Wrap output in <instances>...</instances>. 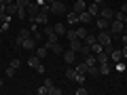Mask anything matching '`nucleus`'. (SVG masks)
<instances>
[{
  "label": "nucleus",
  "mask_w": 127,
  "mask_h": 95,
  "mask_svg": "<svg viewBox=\"0 0 127 95\" xmlns=\"http://www.w3.org/2000/svg\"><path fill=\"white\" fill-rule=\"evenodd\" d=\"M66 19H68V23H70V25H74V23H81V21H78V13H74V11L66 13Z\"/></svg>",
  "instance_id": "9b49d317"
},
{
  "label": "nucleus",
  "mask_w": 127,
  "mask_h": 95,
  "mask_svg": "<svg viewBox=\"0 0 127 95\" xmlns=\"http://www.w3.org/2000/svg\"><path fill=\"white\" fill-rule=\"evenodd\" d=\"M123 23H125V25H127V13H125V19H123Z\"/></svg>",
  "instance_id": "8fccbe9b"
},
{
  "label": "nucleus",
  "mask_w": 127,
  "mask_h": 95,
  "mask_svg": "<svg viewBox=\"0 0 127 95\" xmlns=\"http://www.w3.org/2000/svg\"><path fill=\"white\" fill-rule=\"evenodd\" d=\"M17 17H19V19H26V17H28V11H26V9H17Z\"/></svg>",
  "instance_id": "f704fd0d"
},
{
  "label": "nucleus",
  "mask_w": 127,
  "mask_h": 95,
  "mask_svg": "<svg viewBox=\"0 0 127 95\" xmlns=\"http://www.w3.org/2000/svg\"><path fill=\"white\" fill-rule=\"evenodd\" d=\"M45 2H49V4H53V2H55V0H45Z\"/></svg>",
  "instance_id": "3c124183"
},
{
  "label": "nucleus",
  "mask_w": 127,
  "mask_h": 95,
  "mask_svg": "<svg viewBox=\"0 0 127 95\" xmlns=\"http://www.w3.org/2000/svg\"><path fill=\"white\" fill-rule=\"evenodd\" d=\"M9 30V21H2V25H0V32H6Z\"/></svg>",
  "instance_id": "ea45409f"
},
{
  "label": "nucleus",
  "mask_w": 127,
  "mask_h": 95,
  "mask_svg": "<svg viewBox=\"0 0 127 95\" xmlns=\"http://www.w3.org/2000/svg\"><path fill=\"white\" fill-rule=\"evenodd\" d=\"M0 2H2V4H11V2H13V0H0Z\"/></svg>",
  "instance_id": "49530a36"
},
{
  "label": "nucleus",
  "mask_w": 127,
  "mask_h": 95,
  "mask_svg": "<svg viewBox=\"0 0 127 95\" xmlns=\"http://www.w3.org/2000/svg\"><path fill=\"white\" fill-rule=\"evenodd\" d=\"M47 47H49V51H53V53H64V49H62L59 42H53V45H47Z\"/></svg>",
  "instance_id": "4be33fe9"
},
{
  "label": "nucleus",
  "mask_w": 127,
  "mask_h": 95,
  "mask_svg": "<svg viewBox=\"0 0 127 95\" xmlns=\"http://www.w3.org/2000/svg\"><path fill=\"white\" fill-rule=\"evenodd\" d=\"M45 87H47V89H51V87H53V80H51V78H47V80H45Z\"/></svg>",
  "instance_id": "37998d69"
},
{
  "label": "nucleus",
  "mask_w": 127,
  "mask_h": 95,
  "mask_svg": "<svg viewBox=\"0 0 127 95\" xmlns=\"http://www.w3.org/2000/svg\"><path fill=\"white\" fill-rule=\"evenodd\" d=\"M76 82H81V85H83V82H85V74H76Z\"/></svg>",
  "instance_id": "79ce46f5"
},
{
  "label": "nucleus",
  "mask_w": 127,
  "mask_h": 95,
  "mask_svg": "<svg viewBox=\"0 0 127 95\" xmlns=\"http://www.w3.org/2000/svg\"><path fill=\"white\" fill-rule=\"evenodd\" d=\"M121 59H123V53H121L119 49H114L112 53H110V63H119Z\"/></svg>",
  "instance_id": "9d476101"
},
{
  "label": "nucleus",
  "mask_w": 127,
  "mask_h": 95,
  "mask_svg": "<svg viewBox=\"0 0 127 95\" xmlns=\"http://www.w3.org/2000/svg\"><path fill=\"white\" fill-rule=\"evenodd\" d=\"M93 2H97V4H104V2H106V0H93Z\"/></svg>",
  "instance_id": "de8ad7c7"
},
{
  "label": "nucleus",
  "mask_w": 127,
  "mask_h": 95,
  "mask_svg": "<svg viewBox=\"0 0 127 95\" xmlns=\"http://www.w3.org/2000/svg\"><path fill=\"white\" fill-rule=\"evenodd\" d=\"M64 61H66V63H74V61H76V51H72V49L64 51Z\"/></svg>",
  "instance_id": "39448f33"
},
{
  "label": "nucleus",
  "mask_w": 127,
  "mask_h": 95,
  "mask_svg": "<svg viewBox=\"0 0 127 95\" xmlns=\"http://www.w3.org/2000/svg\"><path fill=\"white\" fill-rule=\"evenodd\" d=\"M15 4H17L19 9H28V4H30V0H17Z\"/></svg>",
  "instance_id": "473e14b6"
},
{
  "label": "nucleus",
  "mask_w": 127,
  "mask_h": 95,
  "mask_svg": "<svg viewBox=\"0 0 127 95\" xmlns=\"http://www.w3.org/2000/svg\"><path fill=\"white\" fill-rule=\"evenodd\" d=\"M21 47H23V49H28V51H34V49H36V38H26Z\"/></svg>",
  "instance_id": "1a4fd4ad"
},
{
  "label": "nucleus",
  "mask_w": 127,
  "mask_h": 95,
  "mask_svg": "<svg viewBox=\"0 0 127 95\" xmlns=\"http://www.w3.org/2000/svg\"><path fill=\"white\" fill-rule=\"evenodd\" d=\"M110 34H112V36H117V34H123V32H125V23L123 21H117V19H114L112 23H110Z\"/></svg>",
  "instance_id": "7ed1b4c3"
},
{
  "label": "nucleus",
  "mask_w": 127,
  "mask_h": 95,
  "mask_svg": "<svg viewBox=\"0 0 127 95\" xmlns=\"http://www.w3.org/2000/svg\"><path fill=\"white\" fill-rule=\"evenodd\" d=\"M17 36L26 40V38H30V30H28V27H21V30H19V34H17Z\"/></svg>",
  "instance_id": "cd10ccee"
},
{
  "label": "nucleus",
  "mask_w": 127,
  "mask_h": 95,
  "mask_svg": "<svg viewBox=\"0 0 127 95\" xmlns=\"http://www.w3.org/2000/svg\"><path fill=\"white\" fill-rule=\"evenodd\" d=\"M121 11H123V13H127V4H123V9H121Z\"/></svg>",
  "instance_id": "09e8293b"
},
{
  "label": "nucleus",
  "mask_w": 127,
  "mask_h": 95,
  "mask_svg": "<svg viewBox=\"0 0 127 95\" xmlns=\"http://www.w3.org/2000/svg\"><path fill=\"white\" fill-rule=\"evenodd\" d=\"M91 19H93V15H91L89 11H83V13L78 15V21L81 23H87V21H91Z\"/></svg>",
  "instance_id": "4468645a"
},
{
  "label": "nucleus",
  "mask_w": 127,
  "mask_h": 95,
  "mask_svg": "<svg viewBox=\"0 0 127 95\" xmlns=\"http://www.w3.org/2000/svg\"><path fill=\"white\" fill-rule=\"evenodd\" d=\"M78 53H81V55H85V57H87V55H91V47H89V45H83Z\"/></svg>",
  "instance_id": "c756f323"
},
{
  "label": "nucleus",
  "mask_w": 127,
  "mask_h": 95,
  "mask_svg": "<svg viewBox=\"0 0 127 95\" xmlns=\"http://www.w3.org/2000/svg\"><path fill=\"white\" fill-rule=\"evenodd\" d=\"M97 6H100L97 2H93V4H87V11H89L93 17H97Z\"/></svg>",
  "instance_id": "a878e982"
},
{
  "label": "nucleus",
  "mask_w": 127,
  "mask_h": 95,
  "mask_svg": "<svg viewBox=\"0 0 127 95\" xmlns=\"http://www.w3.org/2000/svg\"><path fill=\"white\" fill-rule=\"evenodd\" d=\"M21 45H23V38H19V36H17V38H15V47H17V49H19V47H21Z\"/></svg>",
  "instance_id": "a19ab883"
},
{
  "label": "nucleus",
  "mask_w": 127,
  "mask_h": 95,
  "mask_svg": "<svg viewBox=\"0 0 127 95\" xmlns=\"http://www.w3.org/2000/svg\"><path fill=\"white\" fill-rule=\"evenodd\" d=\"M66 78H68V80H76V70L68 68V70H66Z\"/></svg>",
  "instance_id": "393cba45"
},
{
  "label": "nucleus",
  "mask_w": 127,
  "mask_h": 95,
  "mask_svg": "<svg viewBox=\"0 0 127 95\" xmlns=\"http://www.w3.org/2000/svg\"><path fill=\"white\" fill-rule=\"evenodd\" d=\"M72 11L81 15L83 11H87V2H85V0H76V2H74V6H72Z\"/></svg>",
  "instance_id": "423d86ee"
},
{
  "label": "nucleus",
  "mask_w": 127,
  "mask_h": 95,
  "mask_svg": "<svg viewBox=\"0 0 127 95\" xmlns=\"http://www.w3.org/2000/svg\"><path fill=\"white\" fill-rule=\"evenodd\" d=\"M26 11H28V17H30V21H34V19H36V15L40 13V4H38V2H30Z\"/></svg>",
  "instance_id": "f03ea898"
},
{
  "label": "nucleus",
  "mask_w": 127,
  "mask_h": 95,
  "mask_svg": "<svg viewBox=\"0 0 127 95\" xmlns=\"http://www.w3.org/2000/svg\"><path fill=\"white\" fill-rule=\"evenodd\" d=\"M47 53H49V47H38V49H36V53H34V55H38V57H40V59H45L47 57Z\"/></svg>",
  "instance_id": "f3484780"
},
{
  "label": "nucleus",
  "mask_w": 127,
  "mask_h": 95,
  "mask_svg": "<svg viewBox=\"0 0 127 95\" xmlns=\"http://www.w3.org/2000/svg\"><path fill=\"white\" fill-rule=\"evenodd\" d=\"M100 51H104V47H102V45H100V42H97V40H95L93 45H91V53H93V55H97V53H100Z\"/></svg>",
  "instance_id": "b1692460"
},
{
  "label": "nucleus",
  "mask_w": 127,
  "mask_h": 95,
  "mask_svg": "<svg viewBox=\"0 0 127 95\" xmlns=\"http://www.w3.org/2000/svg\"><path fill=\"white\" fill-rule=\"evenodd\" d=\"M0 91H2V78H0Z\"/></svg>",
  "instance_id": "603ef678"
},
{
  "label": "nucleus",
  "mask_w": 127,
  "mask_h": 95,
  "mask_svg": "<svg viewBox=\"0 0 127 95\" xmlns=\"http://www.w3.org/2000/svg\"><path fill=\"white\" fill-rule=\"evenodd\" d=\"M76 95H87V89H83V87H81V89H76Z\"/></svg>",
  "instance_id": "a18cd8bd"
},
{
  "label": "nucleus",
  "mask_w": 127,
  "mask_h": 95,
  "mask_svg": "<svg viewBox=\"0 0 127 95\" xmlns=\"http://www.w3.org/2000/svg\"><path fill=\"white\" fill-rule=\"evenodd\" d=\"M11 66H13V68H15V70H17V68H19V66H21V61H19V59H17V57H13V61H11Z\"/></svg>",
  "instance_id": "e433bc0d"
},
{
  "label": "nucleus",
  "mask_w": 127,
  "mask_h": 95,
  "mask_svg": "<svg viewBox=\"0 0 127 95\" xmlns=\"http://www.w3.org/2000/svg\"><path fill=\"white\" fill-rule=\"evenodd\" d=\"M40 61H42V59L38 57V55H30V57H28V66H30V68H38Z\"/></svg>",
  "instance_id": "6e6552de"
},
{
  "label": "nucleus",
  "mask_w": 127,
  "mask_h": 95,
  "mask_svg": "<svg viewBox=\"0 0 127 95\" xmlns=\"http://www.w3.org/2000/svg\"><path fill=\"white\" fill-rule=\"evenodd\" d=\"M100 17L112 19V17H114V11H112V9H108V6H104V9H100Z\"/></svg>",
  "instance_id": "ddd939ff"
},
{
  "label": "nucleus",
  "mask_w": 127,
  "mask_h": 95,
  "mask_svg": "<svg viewBox=\"0 0 127 95\" xmlns=\"http://www.w3.org/2000/svg\"><path fill=\"white\" fill-rule=\"evenodd\" d=\"M49 95H62V89H57V87H51V89H49Z\"/></svg>",
  "instance_id": "c9c22d12"
},
{
  "label": "nucleus",
  "mask_w": 127,
  "mask_h": 95,
  "mask_svg": "<svg viewBox=\"0 0 127 95\" xmlns=\"http://www.w3.org/2000/svg\"><path fill=\"white\" fill-rule=\"evenodd\" d=\"M51 13L53 15H64L66 13V4H64L62 0H55L53 4H51Z\"/></svg>",
  "instance_id": "20e7f679"
},
{
  "label": "nucleus",
  "mask_w": 127,
  "mask_h": 95,
  "mask_svg": "<svg viewBox=\"0 0 127 95\" xmlns=\"http://www.w3.org/2000/svg\"><path fill=\"white\" fill-rule=\"evenodd\" d=\"M97 68H100V74H104V76H106V74L112 72V63H110V61H106V63H97Z\"/></svg>",
  "instance_id": "0eeeda50"
},
{
  "label": "nucleus",
  "mask_w": 127,
  "mask_h": 95,
  "mask_svg": "<svg viewBox=\"0 0 127 95\" xmlns=\"http://www.w3.org/2000/svg\"><path fill=\"white\" fill-rule=\"evenodd\" d=\"M74 70H76V74H87V72H89V66H87L85 61H83V63H78V66H76Z\"/></svg>",
  "instance_id": "a211bd4d"
},
{
  "label": "nucleus",
  "mask_w": 127,
  "mask_h": 95,
  "mask_svg": "<svg viewBox=\"0 0 127 95\" xmlns=\"http://www.w3.org/2000/svg\"><path fill=\"white\" fill-rule=\"evenodd\" d=\"M15 72H17V70H15L13 66H9V68H6V72H4V74H6V76H9V78H13V76H15Z\"/></svg>",
  "instance_id": "72a5a7b5"
},
{
  "label": "nucleus",
  "mask_w": 127,
  "mask_h": 95,
  "mask_svg": "<svg viewBox=\"0 0 127 95\" xmlns=\"http://www.w3.org/2000/svg\"><path fill=\"white\" fill-rule=\"evenodd\" d=\"M87 34H89V32H87V27H85V25L76 27V38H81V40H83V38H85Z\"/></svg>",
  "instance_id": "412c9836"
},
{
  "label": "nucleus",
  "mask_w": 127,
  "mask_h": 95,
  "mask_svg": "<svg viewBox=\"0 0 127 95\" xmlns=\"http://www.w3.org/2000/svg\"><path fill=\"white\" fill-rule=\"evenodd\" d=\"M53 30H55V34H57V36H66V25H64V23H55Z\"/></svg>",
  "instance_id": "dca6fc26"
},
{
  "label": "nucleus",
  "mask_w": 127,
  "mask_h": 95,
  "mask_svg": "<svg viewBox=\"0 0 127 95\" xmlns=\"http://www.w3.org/2000/svg\"><path fill=\"white\" fill-rule=\"evenodd\" d=\"M97 42H100L102 47L110 45V42H112V34H110V30H100V34H97Z\"/></svg>",
  "instance_id": "f257e3e1"
},
{
  "label": "nucleus",
  "mask_w": 127,
  "mask_h": 95,
  "mask_svg": "<svg viewBox=\"0 0 127 95\" xmlns=\"http://www.w3.org/2000/svg\"><path fill=\"white\" fill-rule=\"evenodd\" d=\"M17 9H19V6L13 4V2H11V4H6V15H11V17H13V15H17Z\"/></svg>",
  "instance_id": "aec40b11"
},
{
  "label": "nucleus",
  "mask_w": 127,
  "mask_h": 95,
  "mask_svg": "<svg viewBox=\"0 0 127 95\" xmlns=\"http://www.w3.org/2000/svg\"><path fill=\"white\" fill-rule=\"evenodd\" d=\"M45 93H47V95H49V89H47V87H45V85H42V87H40V89H38V95H45Z\"/></svg>",
  "instance_id": "58836bf2"
},
{
  "label": "nucleus",
  "mask_w": 127,
  "mask_h": 95,
  "mask_svg": "<svg viewBox=\"0 0 127 95\" xmlns=\"http://www.w3.org/2000/svg\"><path fill=\"white\" fill-rule=\"evenodd\" d=\"M85 63H87V66H95V63H97L95 55H93V53H91V55H87V57H85Z\"/></svg>",
  "instance_id": "bb28decb"
},
{
  "label": "nucleus",
  "mask_w": 127,
  "mask_h": 95,
  "mask_svg": "<svg viewBox=\"0 0 127 95\" xmlns=\"http://www.w3.org/2000/svg\"><path fill=\"white\" fill-rule=\"evenodd\" d=\"M76 38V30H66V40H74Z\"/></svg>",
  "instance_id": "7c9ffc66"
},
{
  "label": "nucleus",
  "mask_w": 127,
  "mask_h": 95,
  "mask_svg": "<svg viewBox=\"0 0 127 95\" xmlns=\"http://www.w3.org/2000/svg\"><path fill=\"white\" fill-rule=\"evenodd\" d=\"M81 47H83V42L78 40V38H74V40H70V49H72V51H76V53H78V51H81Z\"/></svg>",
  "instance_id": "6ab92c4d"
},
{
  "label": "nucleus",
  "mask_w": 127,
  "mask_h": 95,
  "mask_svg": "<svg viewBox=\"0 0 127 95\" xmlns=\"http://www.w3.org/2000/svg\"><path fill=\"white\" fill-rule=\"evenodd\" d=\"M97 27H100V30H108V27H110V19L97 17Z\"/></svg>",
  "instance_id": "f8f14e48"
},
{
  "label": "nucleus",
  "mask_w": 127,
  "mask_h": 95,
  "mask_svg": "<svg viewBox=\"0 0 127 95\" xmlns=\"http://www.w3.org/2000/svg\"><path fill=\"white\" fill-rule=\"evenodd\" d=\"M121 53H123V59H127V45H123V49H121Z\"/></svg>",
  "instance_id": "c03bdc74"
},
{
  "label": "nucleus",
  "mask_w": 127,
  "mask_h": 95,
  "mask_svg": "<svg viewBox=\"0 0 127 95\" xmlns=\"http://www.w3.org/2000/svg\"><path fill=\"white\" fill-rule=\"evenodd\" d=\"M95 59H97V63H106V61H110V55L104 53V51H100V53L95 55Z\"/></svg>",
  "instance_id": "2eb2a0df"
},
{
  "label": "nucleus",
  "mask_w": 127,
  "mask_h": 95,
  "mask_svg": "<svg viewBox=\"0 0 127 95\" xmlns=\"http://www.w3.org/2000/svg\"><path fill=\"white\" fill-rule=\"evenodd\" d=\"M83 40H85V45H89V47H91V45H93L95 40H97V36H91V34H87V36L83 38Z\"/></svg>",
  "instance_id": "c85d7f7f"
},
{
  "label": "nucleus",
  "mask_w": 127,
  "mask_h": 95,
  "mask_svg": "<svg viewBox=\"0 0 127 95\" xmlns=\"http://www.w3.org/2000/svg\"><path fill=\"white\" fill-rule=\"evenodd\" d=\"M114 19H117V21H123V19H125V13H123V11L121 13H114Z\"/></svg>",
  "instance_id": "4c0bfd02"
},
{
  "label": "nucleus",
  "mask_w": 127,
  "mask_h": 95,
  "mask_svg": "<svg viewBox=\"0 0 127 95\" xmlns=\"http://www.w3.org/2000/svg\"><path fill=\"white\" fill-rule=\"evenodd\" d=\"M87 74H91V76H97V74H100V68H97V63H95V66H89V72Z\"/></svg>",
  "instance_id": "2f4dec72"
},
{
  "label": "nucleus",
  "mask_w": 127,
  "mask_h": 95,
  "mask_svg": "<svg viewBox=\"0 0 127 95\" xmlns=\"http://www.w3.org/2000/svg\"><path fill=\"white\" fill-rule=\"evenodd\" d=\"M34 23H42V25H45V23H47V13L40 11V13L36 15V19H34Z\"/></svg>",
  "instance_id": "5701e85b"
}]
</instances>
